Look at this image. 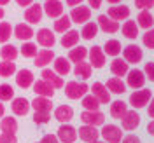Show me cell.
<instances>
[{
    "label": "cell",
    "mask_w": 154,
    "mask_h": 143,
    "mask_svg": "<svg viewBox=\"0 0 154 143\" xmlns=\"http://www.w3.org/2000/svg\"><path fill=\"white\" fill-rule=\"evenodd\" d=\"M18 54H19L18 47L12 46V44H4L2 49H0V58L5 59V61H16L18 59Z\"/></svg>",
    "instance_id": "obj_37"
},
{
    "label": "cell",
    "mask_w": 154,
    "mask_h": 143,
    "mask_svg": "<svg viewBox=\"0 0 154 143\" xmlns=\"http://www.w3.org/2000/svg\"><path fill=\"white\" fill-rule=\"evenodd\" d=\"M152 98V91L149 87H142V89H135L133 94L130 96V105L133 106V110H140L149 105Z\"/></svg>",
    "instance_id": "obj_1"
},
{
    "label": "cell",
    "mask_w": 154,
    "mask_h": 143,
    "mask_svg": "<svg viewBox=\"0 0 154 143\" xmlns=\"http://www.w3.org/2000/svg\"><path fill=\"white\" fill-rule=\"evenodd\" d=\"M40 79H44L46 82H49L54 89H61V87L65 86L63 77H60L54 70H49V68H44V70L40 72Z\"/></svg>",
    "instance_id": "obj_21"
},
{
    "label": "cell",
    "mask_w": 154,
    "mask_h": 143,
    "mask_svg": "<svg viewBox=\"0 0 154 143\" xmlns=\"http://www.w3.org/2000/svg\"><path fill=\"white\" fill-rule=\"evenodd\" d=\"M119 30H121L123 37L130 38V40H133V38L138 37V25H137L135 19H126L125 23H123V26H121Z\"/></svg>",
    "instance_id": "obj_31"
},
{
    "label": "cell",
    "mask_w": 154,
    "mask_h": 143,
    "mask_svg": "<svg viewBox=\"0 0 154 143\" xmlns=\"http://www.w3.org/2000/svg\"><path fill=\"white\" fill-rule=\"evenodd\" d=\"M91 94L100 101V105L110 103V93L107 91L105 84H102V82H93V86H91Z\"/></svg>",
    "instance_id": "obj_20"
},
{
    "label": "cell",
    "mask_w": 154,
    "mask_h": 143,
    "mask_svg": "<svg viewBox=\"0 0 154 143\" xmlns=\"http://www.w3.org/2000/svg\"><path fill=\"white\" fill-rule=\"evenodd\" d=\"M4 16H5V10H4V7H0V21L4 19Z\"/></svg>",
    "instance_id": "obj_59"
},
{
    "label": "cell",
    "mask_w": 154,
    "mask_h": 143,
    "mask_svg": "<svg viewBox=\"0 0 154 143\" xmlns=\"http://www.w3.org/2000/svg\"><path fill=\"white\" fill-rule=\"evenodd\" d=\"M68 61L70 63H81V61H86L88 58V47H84V46H75V47H72L70 51H68Z\"/></svg>",
    "instance_id": "obj_32"
},
{
    "label": "cell",
    "mask_w": 154,
    "mask_h": 143,
    "mask_svg": "<svg viewBox=\"0 0 154 143\" xmlns=\"http://www.w3.org/2000/svg\"><path fill=\"white\" fill-rule=\"evenodd\" d=\"M107 2H109L110 5H117V4H121L123 0H107Z\"/></svg>",
    "instance_id": "obj_58"
},
{
    "label": "cell",
    "mask_w": 154,
    "mask_h": 143,
    "mask_svg": "<svg viewBox=\"0 0 154 143\" xmlns=\"http://www.w3.org/2000/svg\"><path fill=\"white\" fill-rule=\"evenodd\" d=\"M147 133L151 134V136H154V119L149 122V124H147Z\"/></svg>",
    "instance_id": "obj_56"
},
{
    "label": "cell",
    "mask_w": 154,
    "mask_h": 143,
    "mask_svg": "<svg viewBox=\"0 0 154 143\" xmlns=\"http://www.w3.org/2000/svg\"><path fill=\"white\" fill-rule=\"evenodd\" d=\"M14 75H16V86H19L21 89H28V87H32L33 82H35L33 72H30L28 68H21V70L16 72Z\"/></svg>",
    "instance_id": "obj_16"
},
{
    "label": "cell",
    "mask_w": 154,
    "mask_h": 143,
    "mask_svg": "<svg viewBox=\"0 0 154 143\" xmlns=\"http://www.w3.org/2000/svg\"><path fill=\"white\" fill-rule=\"evenodd\" d=\"M91 143H105V142H100V140H96V142H91Z\"/></svg>",
    "instance_id": "obj_61"
},
{
    "label": "cell",
    "mask_w": 154,
    "mask_h": 143,
    "mask_svg": "<svg viewBox=\"0 0 154 143\" xmlns=\"http://www.w3.org/2000/svg\"><path fill=\"white\" fill-rule=\"evenodd\" d=\"M100 136L103 138L105 143H121L123 140V129L116 124H103Z\"/></svg>",
    "instance_id": "obj_3"
},
{
    "label": "cell",
    "mask_w": 154,
    "mask_h": 143,
    "mask_svg": "<svg viewBox=\"0 0 154 143\" xmlns=\"http://www.w3.org/2000/svg\"><path fill=\"white\" fill-rule=\"evenodd\" d=\"M107 16L110 19H114L117 23L121 21H126L130 18V7L125 5V4H117V5H110V9L107 10Z\"/></svg>",
    "instance_id": "obj_13"
},
{
    "label": "cell",
    "mask_w": 154,
    "mask_h": 143,
    "mask_svg": "<svg viewBox=\"0 0 154 143\" xmlns=\"http://www.w3.org/2000/svg\"><path fill=\"white\" fill-rule=\"evenodd\" d=\"M135 7L140 10H151L154 7V0H135Z\"/></svg>",
    "instance_id": "obj_48"
},
{
    "label": "cell",
    "mask_w": 154,
    "mask_h": 143,
    "mask_svg": "<svg viewBox=\"0 0 154 143\" xmlns=\"http://www.w3.org/2000/svg\"><path fill=\"white\" fill-rule=\"evenodd\" d=\"M105 87H107V91L112 93V94H123L126 91V84L121 77H110V79L107 80Z\"/></svg>",
    "instance_id": "obj_30"
},
{
    "label": "cell",
    "mask_w": 154,
    "mask_h": 143,
    "mask_svg": "<svg viewBox=\"0 0 154 143\" xmlns=\"http://www.w3.org/2000/svg\"><path fill=\"white\" fill-rule=\"evenodd\" d=\"M121 143H142L140 142V138L138 136H135V134H126V136H123V140H121Z\"/></svg>",
    "instance_id": "obj_51"
},
{
    "label": "cell",
    "mask_w": 154,
    "mask_h": 143,
    "mask_svg": "<svg viewBox=\"0 0 154 143\" xmlns=\"http://www.w3.org/2000/svg\"><path fill=\"white\" fill-rule=\"evenodd\" d=\"M18 121L14 115H4L0 119V131L2 133H9V134H16L18 133Z\"/></svg>",
    "instance_id": "obj_27"
},
{
    "label": "cell",
    "mask_w": 154,
    "mask_h": 143,
    "mask_svg": "<svg viewBox=\"0 0 154 143\" xmlns=\"http://www.w3.org/2000/svg\"><path fill=\"white\" fill-rule=\"evenodd\" d=\"M12 37V25L9 21H0V42L5 44Z\"/></svg>",
    "instance_id": "obj_42"
},
{
    "label": "cell",
    "mask_w": 154,
    "mask_h": 143,
    "mask_svg": "<svg viewBox=\"0 0 154 143\" xmlns=\"http://www.w3.org/2000/svg\"><path fill=\"white\" fill-rule=\"evenodd\" d=\"M12 35L18 38V40H23V42H28L30 38L35 35L33 28L30 26L28 23H18L14 28H12Z\"/></svg>",
    "instance_id": "obj_19"
},
{
    "label": "cell",
    "mask_w": 154,
    "mask_h": 143,
    "mask_svg": "<svg viewBox=\"0 0 154 143\" xmlns=\"http://www.w3.org/2000/svg\"><path fill=\"white\" fill-rule=\"evenodd\" d=\"M70 28H72V21L68 18V14H61L60 18H56L54 26H53V30H54L56 33H65V31H68Z\"/></svg>",
    "instance_id": "obj_39"
},
{
    "label": "cell",
    "mask_w": 154,
    "mask_h": 143,
    "mask_svg": "<svg viewBox=\"0 0 154 143\" xmlns=\"http://www.w3.org/2000/svg\"><path fill=\"white\" fill-rule=\"evenodd\" d=\"M33 93H35V96H46V98H53V94H54V87L51 86L49 82H46L44 79H38L37 82H33Z\"/></svg>",
    "instance_id": "obj_23"
},
{
    "label": "cell",
    "mask_w": 154,
    "mask_h": 143,
    "mask_svg": "<svg viewBox=\"0 0 154 143\" xmlns=\"http://www.w3.org/2000/svg\"><path fill=\"white\" fill-rule=\"evenodd\" d=\"M77 136H79L82 142L91 143V142H96V140L100 138V131H98V127H95V126L84 124L77 129Z\"/></svg>",
    "instance_id": "obj_18"
},
{
    "label": "cell",
    "mask_w": 154,
    "mask_h": 143,
    "mask_svg": "<svg viewBox=\"0 0 154 143\" xmlns=\"http://www.w3.org/2000/svg\"><path fill=\"white\" fill-rule=\"evenodd\" d=\"M142 72H144L145 79H149V82H154V61H147Z\"/></svg>",
    "instance_id": "obj_47"
},
{
    "label": "cell",
    "mask_w": 154,
    "mask_h": 143,
    "mask_svg": "<svg viewBox=\"0 0 154 143\" xmlns=\"http://www.w3.org/2000/svg\"><path fill=\"white\" fill-rule=\"evenodd\" d=\"M81 105H82L84 110H100V101L93 94H89V93L81 98Z\"/></svg>",
    "instance_id": "obj_41"
},
{
    "label": "cell",
    "mask_w": 154,
    "mask_h": 143,
    "mask_svg": "<svg viewBox=\"0 0 154 143\" xmlns=\"http://www.w3.org/2000/svg\"><path fill=\"white\" fill-rule=\"evenodd\" d=\"M30 101L26 98H12L11 100V110H12V114L18 115V117H25V115L30 112Z\"/></svg>",
    "instance_id": "obj_17"
},
{
    "label": "cell",
    "mask_w": 154,
    "mask_h": 143,
    "mask_svg": "<svg viewBox=\"0 0 154 143\" xmlns=\"http://www.w3.org/2000/svg\"><path fill=\"white\" fill-rule=\"evenodd\" d=\"M96 25H98V30H102L105 33H116L121 28V25L117 21H114V19H110L107 14H100L98 19H96Z\"/></svg>",
    "instance_id": "obj_15"
},
{
    "label": "cell",
    "mask_w": 154,
    "mask_h": 143,
    "mask_svg": "<svg viewBox=\"0 0 154 143\" xmlns=\"http://www.w3.org/2000/svg\"><path fill=\"white\" fill-rule=\"evenodd\" d=\"M11 0H0V7H4V5H7Z\"/></svg>",
    "instance_id": "obj_60"
},
{
    "label": "cell",
    "mask_w": 154,
    "mask_h": 143,
    "mask_svg": "<svg viewBox=\"0 0 154 143\" xmlns=\"http://www.w3.org/2000/svg\"><path fill=\"white\" fill-rule=\"evenodd\" d=\"M37 143H40V142H37Z\"/></svg>",
    "instance_id": "obj_62"
},
{
    "label": "cell",
    "mask_w": 154,
    "mask_h": 143,
    "mask_svg": "<svg viewBox=\"0 0 154 143\" xmlns=\"http://www.w3.org/2000/svg\"><path fill=\"white\" fill-rule=\"evenodd\" d=\"M63 89H65V96L68 100H81L82 96H86L89 93V86L86 82H77V80L67 82L63 86Z\"/></svg>",
    "instance_id": "obj_2"
},
{
    "label": "cell",
    "mask_w": 154,
    "mask_h": 143,
    "mask_svg": "<svg viewBox=\"0 0 154 143\" xmlns=\"http://www.w3.org/2000/svg\"><path fill=\"white\" fill-rule=\"evenodd\" d=\"M16 72H18V68H16V63H14V61H5V59L0 61V77L9 79V77H12Z\"/></svg>",
    "instance_id": "obj_40"
},
{
    "label": "cell",
    "mask_w": 154,
    "mask_h": 143,
    "mask_svg": "<svg viewBox=\"0 0 154 143\" xmlns=\"http://www.w3.org/2000/svg\"><path fill=\"white\" fill-rule=\"evenodd\" d=\"M145 75L142 70L138 68H133V70H128L126 73V87H131V89H142L145 86Z\"/></svg>",
    "instance_id": "obj_7"
},
{
    "label": "cell",
    "mask_w": 154,
    "mask_h": 143,
    "mask_svg": "<svg viewBox=\"0 0 154 143\" xmlns=\"http://www.w3.org/2000/svg\"><path fill=\"white\" fill-rule=\"evenodd\" d=\"M79 35H81V38H84V40H93V38L98 35V25H96L95 21H88V23H84Z\"/></svg>",
    "instance_id": "obj_36"
},
{
    "label": "cell",
    "mask_w": 154,
    "mask_h": 143,
    "mask_svg": "<svg viewBox=\"0 0 154 143\" xmlns=\"http://www.w3.org/2000/svg\"><path fill=\"white\" fill-rule=\"evenodd\" d=\"M0 143H18V138H16V134L2 133L0 134Z\"/></svg>",
    "instance_id": "obj_49"
},
{
    "label": "cell",
    "mask_w": 154,
    "mask_h": 143,
    "mask_svg": "<svg viewBox=\"0 0 154 143\" xmlns=\"http://www.w3.org/2000/svg\"><path fill=\"white\" fill-rule=\"evenodd\" d=\"M37 44L42 46L44 49H53V46L56 44V37L54 31L49 28H40L37 31Z\"/></svg>",
    "instance_id": "obj_14"
},
{
    "label": "cell",
    "mask_w": 154,
    "mask_h": 143,
    "mask_svg": "<svg viewBox=\"0 0 154 143\" xmlns=\"http://www.w3.org/2000/svg\"><path fill=\"white\" fill-rule=\"evenodd\" d=\"M4 114H5V106H4V101H0V119L4 117Z\"/></svg>",
    "instance_id": "obj_57"
},
{
    "label": "cell",
    "mask_w": 154,
    "mask_h": 143,
    "mask_svg": "<svg viewBox=\"0 0 154 143\" xmlns=\"http://www.w3.org/2000/svg\"><path fill=\"white\" fill-rule=\"evenodd\" d=\"M142 44H144L147 49H154V28L145 30L144 37H142Z\"/></svg>",
    "instance_id": "obj_46"
},
{
    "label": "cell",
    "mask_w": 154,
    "mask_h": 143,
    "mask_svg": "<svg viewBox=\"0 0 154 143\" xmlns=\"http://www.w3.org/2000/svg\"><path fill=\"white\" fill-rule=\"evenodd\" d=\"M54 72H56L60 77H67L70 72H72V63L68 61V58H65V56H56L54 59Z\"/></svg>",
    "instance_id": "obj_25"
},
{
    "label": "cell",
    "mask_w": 154,
    "mask_h": 143,
    "mask_svg": "<svg viewBox=\"0 0 154 143\" xmlns=\"http://www.w3.org/2000/svg\"><path fill=\"white\" fill-rule=\"evenodd\" d=\"M51 121V112H35L33 114V122L37 126H46Z\"/></svg>",
    "instance_id": "obj_45"
},
{
    "label": "cell",
    "mask_w": 154,
    "mask_h": 143,
    "mask_svg": "<svg viewBox=\"0 0 154 143\" xmlns=\"http://www.w3.org/2000/svg\"><path fill=\"white\" fill-rule=\"evenodd\" d=\"M56 136L60 143H74L77 140V129L70 124H61L58 127Z\"/></svg>",
    "instance_id": "obj_11"
},
{
    "label": "cell",
    "mask_w": 154,
    "mask_h": 143,
    "mask_svg": "<svg viewBox=\"0 0 154 143\" xmlns=\"http://www.w3.org/2000/svg\"><path fill=\"white\" fill-rule=\"evenodd\" d=\"M42 16H44V10H42V5L38 2H33L32 5H28L25 9V21L28 25H37L42 21Z\"/></svg>",
    "instance_id": "obj_9"
},
{
    "label": "cell",
    "mask_w": 154,
    "mask_h": 143,
    "mask_svg": "<svg viewBox=\"0 0 154 143\" xmlns=\"http://www.w3.org/2000/svg\"><path fill=\"white\" fill-rule=\"evenodd\" d=\"M54 119L60 124H68L74 119V108L68 105H60L54 108Z\"/></svg>",
    "instance_id": "obj_22"
},
{
    "label": "cell",
    "mask_w": 154,
    "mask_h": 143,
    "mask_svg": "<svg viewBox=\"0 0 154 143\" xmlns=\"http://www.w3.org/2000/svg\"><path fill=\"white\" fill-rule=\"evenodd\" d=\"M128 112V105H126L123 100H116L110 103V115H112V119H119L121 121V117Z\"/></svg>",
    "instance_id": "obj_38"
},
{
    "label": "cell",
    "mask_w": 154,
    "mask_h": 143,
    "mask_svg": "<svg viewBox=\"0 0 154 143\" xmlns=\"http://www.w3.org/2000/svg\"><path fill=\"white\" fill-rule=\"evenodd\" d=\"M144 58V52H142V47L135 46V44H130L123 49V59H125L128 65H138Z\"/></svg>",
    "instance_id": "obj_8"
},
{
    "label": "cell",
    "mask_w": 154,
    "mask_h": 143,
    "mask_svg": "<svg viewBox=\"0 0 154 143\" xmlns=\"http://www.w3.org/2000/svg\"><path fill=\"white\" fill-rule=\"evenodd\" d=\"M102 49H103L105 56H110V58H117L119 54H121V51H123L121 42H119L117 38H110V40H107L105 46H103Z\"/></svg>",
    "instance_id": "obj_33"
},
{
    "label": "cell",
    "mask_w": 154,
    "mask_h": 143,
    "mask_svg": "<svg viewBox=\"0 0 154 143\" xmlns=\"http://www.w3.org/2000/svg\"><path fill=\"white\" fill-rule=\"evenodd\" d=\"M147 114L151 119H154V98H151V101H149V105H147Z\"/></svg>",
    "instance_id": "obj_53"
},
{
    "label": "cell",
    "mask_w": 154,
    "mask_h": 143,
    "mask_svg": "<svg viewBox=\"0 0 154 143\" xmlns=\"http://www.w3.org/2000/svg\"><path fill=\"white\" fill-rule=\"evenodd\" d=\"M79 38H81L79 31L70 28L68 31L63 33V37H61V40H60V44H61L65 49H72V47H75V46H79Z\"/></svg>",
    "instance_id": "obj_28"
},
{
    "label": "cell",
    "mask_w": 154,
    "mask_h": 143,
    "mask_svg": "<svg viewBox=\"0 0 154 143\" xmlns=\"http://www.w3.org/2000/svg\"><path fill=\"white\" fill-rule=\"evenodd\" d=\"M30 106L35 112H51L53 110V100L46 96H35V100L30 101Z\"/></svg>",
    "instance_id": "obj_26"
},
{
    "label": "cell",
    "mask_w": 154,
    "mask_h": 143,
    "mask_svg": "<svg viewBox=\"0 0 154 143\" xmlns=\"http://www.w3.org/2000/svg\"><path fill=\"white\" fill-rule=\"evenodd\" d=\"M140 124V114L137 110H128L123 117H121V129L125 131H135Z\"/></svg>",
    "instance_id": "obj_10"
},
{
    "label": "cell",
    "mask_w": 154,
    "mask_h": 143,
    "mask_svg": "<svg viewBox=\"0 0 154 143\" xmlns=\"http://www.w3.org/2000/svg\"><path fill=\"white\" fill-rule=\"evenodd\" d=\"M42 10H44L46 16L56 19L63 14V2L61 0H46L44 5H42Z\"/></svg>",
    "instance_id": "obj_12"
},
{
    "label": "cell",
    "mask_w": 154,
    "mask_h": 143,
    "mask_svg": "<svg viewBox=\"0 0 154 143\" xmlns=\"http://www.w3.org/2000/svg\"><path fill=\"white\" fill-rule=\"evenodd\" d=\"M102 2H103V0H88L89 9H100V7H102Z\"/></svg>",
    "instance_id": "obj_52"
},
{
    "label": "cell",
    "mask_w": 154,
    "mask_h": 143,
    "mask_svg": "<svg viewBox=\"0 0 154 143\" xmlns=\"http://www.w3.org/2000/svg\"><path fill=\"white\" fill-rule=\"evenodd\" d=\"M81 121H82V124L98 127V126L105 124V114L102 110H84L81 114Z\"/></svg>",
    "instance_id": "obj_5"
},
{
    "label": "cell",
    "mask_w": 154,
    "mask_h": 143,
    "mask_svg": "<svg viewBox=\"0 0 154 143\" xmlns=\"http://www.w3.org/2000/svg\"><path fill=\"white\" fill-rule=\"evenodd\" d=\"M137 25L138 28L149 30L154 26V16L151 14V10H140L138 16H137Z\"/></svg>",
    "instance_id": "obj_34"
},
{
    "label": "cell",
    "mask_w": 154,
    "mask_h": 143,
    "mask_svg": "<svg viewBox=\"0 0 154 143\" xmlns=\"http://www.w3.org/2000/svg\"><path fill=\"white\" fill-rule=\"evenodd\" d=\"M14 98V87L9 84H0V101H11Z\"/></svg>",
    "instance_id": "obj_44"
},
{
    "label": "cell",
    "mask_w": 154,
    "mask_h": 143,
    "mask_svg": "<svg viewBox=\"0 0 154 143\" xmlns=\"http://www.w3.org/2000/svg\"><path fill=\"white\" fill-rule=\"evenodd\" d=\"M40 143H60V140H58V136H56V134L49 133V134H44V136H42Z\"/></svg>",
    "instance_id": "obj_50"
},
{
    "label": "cell",
    "mask_w": 154,
    "mask_h": 143,
    "mask_svg": "<svg viewBox=\"0 0 154 143\" xmlns=\"http://www.w3.org/2000/svg\"><path fill=\"white\" fill-rule=\"evenodd\" d=\"M16 4H18L19 7H25V9H26L28 5H32V4H33V0H16Z\"/></svg>",
    "instance_id": "obj_54"
},
{
    "label": "cell",
    "mask_w": 154,
    "mask_h": 143,
    "mask_svg": "<svg viewBox=\"0 0 154 143\" xmlns=\"http://www.w3.org/2000/svg\"><path fill=\"white\" fill-rule=\"evenodd\" d=\"M19 51H21L23 58H35V54H37V44H33L32 40H28V42H25L21 46Z\"/></svg>",
    "instance_id": "obj_43"
},
{
    "label": "cell",
    "mask_w": 154,
    "mask_h": 143,
    "mask_svg": "<svg viewBox=\"0 0 154 143\" xmlns=\"http://www.w3.org/2000/svg\"><path fill=\"white\" fill-rule=\"evenodd\" d=\"M128 70H130V65L126 63L123 58H114L112 59V63H110V72H112V75L114 77H123L128 73Z\"/></svg>",
    "instance_id": "obj_29"
},
{
    "label": "cell",
    "mask_w": 154,
    "mask_h": 143,
    "mask_svg": "<svg viewBox=\"0 0 154 143\" xmlns=\"http://www.w3.org/2000/svg\"><path fill=\"white\" fill-rule=\"evenodd\" d=\"M84 0H65V4L67 5H70V7H75V5H81Z\"/></svg>",
    "instance_id": "obj_55"
},
{
    "label": "cell",
    "mask_w": 154,
    "mask_h": 143,
    "mask_svg": "<svg viewBox=\"0 0 154 143\" xmlns=\"http://www.w3.org/2000/svg\"><path fill=\"white\" fill-rule=\"evenodd\" d=\"M88 63L91 65V68H103L105 67L107 56L103 52V49L100 46H93L91 49H88Z\"/></svg>",
    "instance_id": "obj_6"
},
{
    "label": "cell",
    "mask_w": 154,
    "mask_h": 143,
    "mask_svg": "<svg viewBox=\"0 0 154 143\" xmlns=\"http://www.w3.org/2000/svg\"><path fill=\"white\" fill-rule=\"evenodd\" d=\"M72 72L75 73L77 79L88 80V79L91 77V73H93V68H91V65H89L88 61H81V63H77L75 67H74V70H72Z\"/></svg>",
    "instance_id": "obj_35"
},
{
    "label": "cell",
    "mask_w": 154,
    "mask_h": 143,
    "mask_svg": "<svg viewBox=\"0 0 154 143\" xmlns=\"http://www.w3.org/2000/svg\"><path fill=\"white\" fill-rule=\"evenodd\" d=\"M68 18H70L72 23L84 25L88 21H91V9H89V5H82V4L81 5H75V7H72Z\"/></svg>",
    "instance_id": "obj_4"
},
{
    "label": "cell",
    "mask_w": 154,
    "mask_h": 143,
    "mask_svg": "<svg viewBox=\"0 0 154 143\" xmlns=\"http://www.w3.org/2000/svg\"><path fill=\"white\" fill-rule=\"evenodd\" d=\"M54 52H53V49H42V51H37V54H35V59H33V63H35V67L37 68H46L54 59Z\"/></svg>",
    "instance_id": "obj_24"
}]
</instances>
